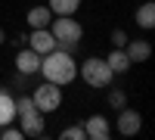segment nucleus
Masks as SVG:
<instances>
[{
    "mask_svg": "<svg viewBox=\"0 0 155 140\" xmlns=\"http://www.w3.org/2000/svg\"><path fill=\"white\" fill-rule=\"evenodd\" d=\"M41 75H44V81H53L59 87L71 84L78 78V62L71 56V50H62V47L50 50V53L41 59Z\"/></svg>",
    "mask_w": 155,
    "mask_h": 140,
    "instance_id": "nucleus-1",
    "label": "nucleus"
},
{
    "mask_svg": "<svg viewBox=\"0 0 155 140\" xmlns=\"http://www.w3.org/2000/svg\"><path fill=\"white\" fill-rule=\"evenodd\" d=\"M50 34L56 37V47L74 50L78 44H81V37H84V25L78 19H71V16H53V22H50Z\"/></svg>",
    "mask_w": 155,
    "mask_h": 140,
    "instance_id": "nucleus-2",
    "label": "nucleus"
},
{
    "mask_svg": "<svg viewBox=\"0 0 155 140\" xmlns=\"http://www.w3.org/2000/svg\"><path fill=\"white\" fill-rule=\"evenodd\" d=\"M78 75H81L84 84H90V87H109L112 78H115V72L109 69V62L102 56H87L81 66H78Z\"/></svg>",
    "mask_w": 155,
    "mask_h": 140,
    "instance_id": "nucleus-3",
    "label": "nucleus"
},
{
    "mask_svg": "<svg viewBox=\"0 0 155 140\" xmlns=\"http://www.w3.org/2000/svg\"><path fill=\"white\" fill-rule=\"evenodd\" d=\"M31 100H34V106L41 109L44 115H50V112H56L62 106V87L53 84V81H44V84H37L31 90Z\"/></svg>",
    "mask_w": 155,
    "mask_h": 140,
    "instance_id": "nucleus-4",
    "label": "nucleus"
},
{
    "mask_svg": "<svg viewBox=\"0 0 155 140\" xmlns=\"http://www.w3.org/2000/svg\"><path fill=\"white\" fill-rule=\"evenodd\" d=\"M115 128H118V134L124 137H134L140 134V128H143V115H140L137 109H118V118H115Z\"/></svg>",
    "mask_w": 155,
    "mask_h": 140,
    "instance_id": "nucleus-5",
    "label": "nucleus"
},
{
    "mask_svg": "<svg viewBox=\"0 0 155 140\" xmlns=\"http://www.w3.org/2000/svg\"><path fill=\"white\" fill-rule=\"evenodd\" d=\"M16 125L22 128V134H25V137H41V134H44L47 118H44V112H41V109H31V112H25V115H19V118H16Z\"/></svg>",
    "mask_w": 155,
    "mask_h": 140,
    "instance_id": "nucleus-6",
    "label": "nucleus"
},
{
    "mask_svg": "<svg viewBox=\"0 0 155 140\" xmlns=\"http://www.w3.org/2000/svg\"><path fill=\"white\" fill-rule=\"evenodd\" d=\"M25 44H28L34 53H41V56H47L50 50H56V37L50 34V28H31V34L25 37Z\"/></svg>",
    "mask_w": 155,
    "mask_h": 140,
    "instance_id": "nucleus-7",
    "label": "nucleus"
},
{
    "mask_svg": "<svg viewBox=\"0 0 155 140\" xmlns=\"http://www.w3.org/2000/svg\"><path fill=\"white\" fill-rule=\"evenodd\" d=\"M41 53H34L31 47H25V50H19L16 53V72L19 75H37L41 72Z\"/></svg>",
    "mask_w": 155,
    "mask_h": 140,
    "instance_id": "nucleus-8",
    "label": "nucleus"
},
{
    "mask_svg": "<svg viewBox=\"0 0 155 140\" xmlns=\"http://www.w3.org/2000/svg\"><path fill=\"white\" fill-rule=\"evenodd\" d=\"M84 134H87V140H109L112 137V125H109L106 115H90L84 121Z\"/></svg>",
    "mask_w": 155,
    "mask_h": 140,
    "instance_id": "nucleus-9",
    "label": "nucleus"
},
{
    "mask_svg": "<svg viewBox=\"0 0 155 140\" xmlns=\"http://www.w3.org/2000/svg\"><path fill=\"white\" fill-rule=\"evenodd\" d=\"M124 53H127V59H130V62H146V59L152 56V44L143 41V37H137V41H130V37H127Z\"/></svg>",
    "mask_w": 155,
    "mask_h": 140,
    "instance_id": "nucleus-10",
    "label": "nucleus"
},
{
    "mask_svg": "<svg viewBox=\"0 0 155 140\" xmlns=\"http://www.w3.org/2000/svg\"><path fill=\"white\" fill-rule=\"evenodd\" d=\"M25 22H28V28H50L53 12H50V6H31L28 16H25Z\"/></svg>",
    "mask_w": 155,
    "mask_h": 140,
    "instance_id": "nucleus-11",
    "label": "nucleus"
},
{
    "mask_svg": "<svg viewBox=\"0 0 155 140\" xmlns=\"http://www.w3.org/2000/svg\"><path fill=\"white\" fill-rule=\"evenodd\" d=\"M12 121H16V97L9 90H0V128Z\"/></svg>",
    "mask_w": 155,
    "mask_h": 140,
    "instance_id": "nucleus-12",
    "label": "nucleus"
},
{
    "mask_svg": "<svg viewBox=\"0 0 155 140\" xmlns=\"http://www.w3.org/2000/svg\"><path fill=\"white\" fill-rule=\"evenodd\" d=\"M106 62H109V69H112L115 75H124L127 69L134 66V62L127 59V53H124V47H112V53L106 56Z\"/></svg>",
    "mask_w": 155,
    "mask_h": 140,
    "instance_id": "nucleus-13",
    "label": "nucleus"
},
{
    "mask_svg": "<svg viewBox=\"0 0 155 140\" xmlns=\"http://www.w3.org/2000/svg\"><path fill=\"white\" fill-rule=\"evenodd\" d=\"M134 19L140 28H155V3L152 0H146V3H140L137 12H134Z\"/></svg>",
    "mask_w": 155,
    "mask_h": 140,
    "instance_id": "nucleus-14",
    "label": "nucleus"
},
{
    "mask_svg": "<svg viewBox=\"0 0 155 140\" xmlns=\"http://www.w3.org/2000/svg\"><path fill=\"white\" fill-rule=\"evenodd\" d=\"M50 12L53 16H74L78 9H81V0H50Z\"/></svg>",
    "mask_w": 155,
    "mask_h": 140,
    "instance_id": "nucleus-15",
    "label": "nucleus"
},
{
    "mask_svg": "<svg viewBox=\"0 0 155 140\" xmlns=\"http://www.w3.org/2000/svg\"><path fill=\"white\" fill-rule=\"evenodd\" d=\"M59 137H62V140H87L84 125H71V128H62V131H59Z\"/></svg>",
    "mask_w": 155,
    "mask_h": 140,
    "instance_id": "nucleus-16",
    "label": "nucleus"
},
{
    "mask_svg": "<svg viewBox=\"0 0 155 140\" xmlns=\"http://www.w3.org/2000/svg\"><path fill=\"white\" fill-rule=\"evenodd\" d=\"M109 106H112V109H124V106H127V94L121 90V87H112V94H109Z\"/></svg>",
    "mask_w": 155,
    "mask_h": 140,
    "instance_id": "nucleus-17",
    "label": "nucleus"
},
{
    "mask_svg": "<svg viewBox=\"0 0 155 140\" xmlns=\"http://www.w3.org/2000/svg\"><path fill=\"white\" fill-rule=\"evenodd\" d=\"M127 44V31L124 28H115L112 31V47H124Z\"/></svg>",
    "mask_w": 155,
    "mask_h": 140,
    "instance_id": "nucleus-18",
    "label": "nucleus"
},
{
    "mask_svg": "<svg viewBox=\"0 0 155 140\" xmlns=\"http://www.w3.org/2000/svg\"><path fill=\"white\" fill-rule=\"evenodd\" d=\"M3 41H6V31H3V28H0V44H3Z\"/></svg>",
    "mask_w": 155,
    "mask_h": 140,
    "instance_id": "nucleus-19",
    "label": "nucleus"
}]
</instances>
